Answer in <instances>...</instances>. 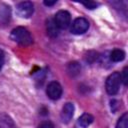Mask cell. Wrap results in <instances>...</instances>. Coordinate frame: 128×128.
I'll list each match as a JSON object with an SVG mask.
<instances>
[{
    "mask_svg": "<svg viewBox=\"0 0 128 128\" xmlns=\"http://www.w3.org/2000/svg\"><path fill=\"white\" fill-rule=\"evenodd\" d=\"M56 2H57V0H52V1L45 0L43 3H44V5H46V6H53L54 4H56Z\"/></svg>",
    "mask_w": 128,
    "mask_h": 128,
    "instance_id": "18",
    "label": "cell"
},
{
    "mask_svg": "<svg viewBox=\"0 0 128 128\" xmlns=\"http://www.w3.org/2000/svg\"><path fill=\"white\" fill-rule=\"evenodd\" d=\"M121 77V82H123V84L126 86L128 83V67H125L122 71V73L120 74Z\"/></svg>",
    "mask_w": 128,
    "mask_h": 128,
    "instance_id": "15",
    "label": "cell"
},
{
    "mask_svg": "<svg viewBox=\"0 0 128 128\" xmlns=\"http://www.w3.org/2000/svg\"><path fill=\"white\" fill-rule=\"evenodd\" d=\"M59 28L57 27L55 21L53 18H49L47 21H46V31H47V34L48 36H50L51 38H55L59 35Z\"/></svg>",
    "mask_w": 128,
    "mask_h": 128,
    "instance_id": "9",
    "label": "cell"
},
{
    "mask_svg": "<svg viewBox=\"0 0 128 128\" xmlns=\"http://www.w3.org/2000/svg\"><path fill=\"white\" fill-rule=\"evenodd\" d=\"M125 58V52L122 49H114L110 53V60L113 62H121Z\"/></svg>",
    "mask_w": 128,
    "mask_h": 128,
    "instance_id": "12",
    "label": "cell"
},
{
    "mask_svg": "<svg viewBox=\"0 0 128 128\" xmlns=\"http://www.w3.org/2000/svg\"><path fill=\"white\" fill-rule=\"evenodd\" d=\"M10 37L14 42H16L21 46H29L33 42V38L30 32L25 27H22V26L14 28L11 31Z\"/></svg>",
    "mask_w": 128,
    "mask_h": 128,
    "instance_id": "1",
    "label": "cell"
},
{
    "mask_svg": "<svg viewBox=\"0 0 128 128\" xmlns=\"http://www.w3.org/2000/svg\"><path fill=\"white\" fill-rule=\"evenodd\" d=\"M74 104L72 102H67L64 104V106L62 107L61 113H60V118L61 121L65 124L69 123L74 115Z\"/></svg>",
    "mask_w": 128,
    "mask_h": 128,
    "instance_id": "7",
    "label": "cell"
},
{
    "mask_svg": "<svg viewBox=\"0 0 128 128\" xmlns=\"http://www.w3.org/2000/svg\"><path fill=\"white\" fill-rule=\"evenodd\" d=\"M88 28H89L88 20L86 18H84V17H78L72 22L70 31H71L72 34L80 35V34L85 33L88 30Z\"/></svg>",
    "mask_w": 128,
    "mask_h": 128,
    "instance_id": "4",
    "label": "cell"
},
{
    "mask_svg": "<svg viewBox=\"0 0 128 128\" xmlns=\"http://www.w3.org/2000/svg\"><path fill=\"white\" fill-rule=\"evenodd\" d=\"M11 19V9L7 4H0V24H7Z\"/></svg>",
    "mask_w": 128,
    "mask_h": 128,
    "instance_id": "8",
    "label": "cell"
},
{
    "mask_svg": "<svg viewBox=\"0 0 128 128\" xmlns=\"http://www.w3.org/2000/svg\"><path fill=\"white\" fill-rule=\"evenodd\" d=\"M54 21L59 29H67L71 24V15L66 10H60L58 11L54 16Z\"/></svg>",
    "mask_w": 128,
    "mask_h": 128,
    "instance_id": "3",
    "label": "cell"
},
{
    "mask_svg": "<svg viewBox=\"0 0 128 128\" xmlns=\"http://www.w3.org/2000/svg\"><path fill=\"white\" fill-rule=\"evenodd\" d=\"M93 120H94V117L91 114H89V113H83L79 117V119H78V124L82 128H87L88 126H90L92 124Z\"/></svg>",
    "mask_w": 128,
    "mask_h": 128,
    "instance_id": "10",
    "label": "cell"
},
{
    "mask_svg": "<svg viewBox=\"0 0 128 128\" xmlns=\"http://www.w3.org/2000/svg\"><path fill=\"white\" fill-rule=\"evenodd\" d=\"M115 128H128V113L127 112L123 113L122 116H120V118L118 119L116 123Z\"/></svg>",
    "mask_w": 128,
    "mask_h": 128,
    "instance_id": "13",
    "label": "cell"
},
{
    "mask_svg": "<svg viewBox=\"0 0 128 128\" xmlns=\"http://www.w3.org/2000/svg\"><path fill=\"white\" fill-rule=\"evenodd\" d=\"M16 12L22 18H29L34 13V4L30 1H22L17 4Z\"/></svg>",
    "mask_w": 128,
    "mask_h": 128,
    "instance_id": "5",
    "label": "cell"
},
{
    "mask_svg": "<svg viewBox=\"0 0 128 128\" xmlns=\"http://www.w3.org/2000/svg\"><path fill=\"white\" fill-rule=\"evenodd\" d=\"M82 5H84L87 9H95L99 6V3L95 2V1H79Z\"/></svg>",
    "mask_w": 128,
    "mask_h": 128,
    "instance_id": "14",
    "label": "cell"
},
{
    "mask_svg": "<svg viewBox=\"0 0 128 128\" xmlns=\"http://www.w3.org/2000/svg\"><path fill=\"white\" fill-rule=\"evenodd\" d=\"M120 84H121L120 73L117 71L111 73L105 81V89H106L107 94L111 96L117 94L120 88Z\"/></svg>",
    "mask_w": 128,
    "mask_h": 128,
    "instance_id": "2",
    "label": "cell"
},
{
    "mask_svg": "<svg viewBox=\"0 0 128 128\" xmlns=\"http://www.w3.org/2000/svg\"><path fill=\"white\" fill-rule=\"evenodd\" d=\"M4 61H5V54H4V51L0 48V71L4 65Z\"/></svg>",
    "mask_w": 128,
    "mask_h": 128,
    "instance_id": "17",
    "label": "cell"
},
{
    "mask_svg": "<svg viewBox=\"0 0 128 128\" xmlns=\"http://www.w3.org/2000/svg\"><path fill=\"white\" fill-rule=\"evenodd\" d=\"M46 94L51 100H58L62 96V86L57 81H51L47 85Z\"/></svg>",
    "mask_w": 128,
    "mask_h": 128,
    "instance_id": "6",
    "label": "cell"
},
{
    "mask_svg": "<svg viewBox=\"0 0 128 128\" xmlns=\"http://www.w3.org/2000/svg\"><path fill=\"white\" fill-rule=\"evenodd\" d=\"M67 72L71 77H76L81 72V65L76 61L70 62L67 66Z\"/></svg>",
    "mask_w": 128,
    "mask_h": 128,
    "instance_id": "11",
    "label": "cell"
},
{
    "mask_svg": "<svg viewBox=\"0 0 128 128\" xmlns=\"http://www.w3.org/2000/svg\"><path fill=\"white\" fill-rule=\"evenodd\" d=\"M38 128H54V125H53V123L51 121L46 120V121L41 122Z\"/></svg>",
    "mask_w": 128,
    "mask_h": 128,
    "instance_id": "16",
    "label": "cell"
}]
</instances>
